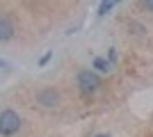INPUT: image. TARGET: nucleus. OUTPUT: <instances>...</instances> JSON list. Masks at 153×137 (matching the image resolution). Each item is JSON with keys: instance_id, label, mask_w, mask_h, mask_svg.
I'll return each instance as SVG.
<instances>
[{"instance_id": "obj_1", "label": "nucleus", "mask_w": 153, "mask_h": 137, "mask_svg": "<svg viewBox=\"0 0 153 137\" xmlns=\"http://www.w3.org/2000/svg\"><path fill=\"white\" fill-rule=\"evenodd\" d=\"M19 128H21V119L14 110H2L0 112V135L2 137L16 135Z\"/></svg>"}, {"instance_id": "obj_2", "label": "nucleus", "mask_w": 153, "mask_h": 137, "mask_svg": "<svg viewBox=\"0 0 153 137\" xmlns=\"http://www.w3.org/2000/svg\"><path fill=\"white\" fill-rule=\"evenodd\" d=\"M78 87H80V91H82L85 96L96 94L98 87H101V78L94 71H89V69H82V71L78 73Z\"/></svg>"}, {"instance_id": "obj_3", "label": "nucleus", "mask_w": 153, "mask_h": 137, "mask_svg": "<svg viewBox=\"0 0 153 137\" xmlns=\"http://www.w3.org/2000/svg\"><path fill=\"white\" fill-rule=\"evenodd\" d=\"M34 101H37V105H41V107H55V105L59 103V94L53 87H41V89L34 94Z\"/></svg>"}, {"instance_id": "obj_4", "label": "nucleus", "mask_w": 153, "mask_h": 137, "mask_svg": "<svg viewBox=\"0 0 153 137\" xmlns=\"http://www.w3.org/2000/svg\"><path fill=\"white\" fill-rule=\"evenodd\" d=\"M14 23L9 16H0V41H9L14 37Z\"/></svg>"}, {"instance_id": "obj_5", "label": "nucleus", "mask_w": 153, "mask_h": 137, "mask_svg": "<svg viewBox=\"0 0 153 137\" xmlns=\"http://www.w3.org/2000/svg\"><path fill=\"white\" fill-rule=\"evenodd\" d=\"M94 69H96V71H101V73H110L112 64H110L105 57H96V59H94Z\"/></svg>"}, {"instance_id": "obj_6", "label": "nucleus", "mask_w": 153, "mask_h": 137, "mask_svg": "<svg viewBox=\"0 0 153 137\" xmlns=\"http://www.w3.org/2000/svg\"><path fill=\"white\" fill-rule=\"evenodd\" d=\"M114 5H117V2H108V0H105V2H101V5H98V16H105L108 12H112V9H114Z\"/></svg>"}, {"instance_id": "obj_7", "label": "nucleus", "mask_w": 153, "mask_h": 137, "mask_svg": "<svg viewBox=\"0 0 153 137\" xmlns=\"http://www.w3.org/2000/svg\"><path fill=\"white\" fill-rule=\"evenodd\" d=\"M142 9H146V12L153 14V2H142Z\"/></svg>"}, {"instance_id": "obj_8", "label": "nucleus", "mask_w": 153, "mask_h": 137, "mask_svg": "<svg viewBox=\"0 0 153 137\" xmlns=\"http://www.w3.org/2000/svg\"><path fill=\"white\" fill-rule=\"evenodd\" d=\"M48 59H51V53H46V55H44V57H41V59H39V64H41V66H44V64H48Z\"/></svg>"}, {"instance_id": "obj_9", "label": "nucleus", "mask_w": 153, "mask_h": 137, "mask_svg": "<svg viewBox=\"0 0 153 137\" xmlns=\"http://www.w3.org/2000/svg\"><path fill=\"white\" fill-rule=\"evenodd\" d=\"M96 137H108V135H96Z\"/></svg>"}, {"instance_id": "obj_10", "label": "nucleus", "mask_w": 153, "mask_h": 137, "mask_svg": "<svg viewBox=\"0 0 153 137\" xmlns=\"http://www.w3.org/2000/svg\"><path fill=\"white\" fill-rule=\"evenodd\" d=\"M2 64H5V62H2V59H0V66H2Z\"/></svg>"}]
</instances>
